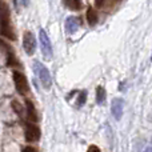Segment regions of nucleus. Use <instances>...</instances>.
Wrapping results in <instances>:
<instances>
[{"label": "nucleus", "instance_id": "f257e3e1", "mask_svg": "<svg viewBox=\"0 0 152 152\" xmlns=\"http://www.w3.org/2000/svg\"><path fill=\"white\" fill-rule=\"evenodd\" d=\"M0 35L10 40H15V31L11 23V15L8 5L3 0H0Z\"/></svg>", "mask_w": 152, "mask_h": 152}, {"label": "nucleus", "instance_id": "f03ea898", "mask_svg": "<svg viewBox=\"0 0 152 152\" xmlns=\"http://www.w3.org/2000/svg\"><path fill=\"white\" fill-rule=\"evenodd\" d=\"M34 71L35 74L39 76L42 86L45 89H50L51 86H52V77H51V74L47 67L43 63H40V61H34Z\"/></svg>", "mask_w": 152, "mask_h": 152}, {"label": "nucleus", "instance_id": "7ed1b4c3", "mask_svg": "<svg viewBox=\"0 0 152 152\" xmlns=\"http://www.w3.org/2000/svg\"><path fill=\"white\" fill-rule=\"evenodd\" d=\"M39 43H40V48H42L43 56L48 60L52 59V45H51V40L48 37L47 32L43 28H40L39 31Z\"/></svg>", "mask_w": 152, "mask_h": 152}, {"label": "nucleus", "instance_id": "20e7f679", "mask_svg": "<svg viewBox=\"0 0 152 152\" xmlns=\"http://www.w3.org/2000/svg\"><path fill=\"white\" fill-rule=\"evenodd\" d=\"M13 84H15L16 91H18L20 95H26L27 92L29 91L27 77L21 74V72H19V71L13 72Z\"/></svg>", "mask_w": 152, "mask_h": 152}, {"label": "nucleus", "instance_id": "39448f33", "mask_svg": "<svg viewBox=\"0 0 152 152\" xmlns=\"http://www.w3.org/2000/svg\"><path fill=\"white\" fill-rule=\"evenodd\" d=\"M23 48L28 56L34 55L35 50H36V39L35 35L31 31H26L23 35Z\"/></svg>", "mask_w": 152, "mask_h": 152}, {"label": "nucleus", "instance_id": "423d86ee", "mask_svg": "<svg viewBox=\"0 0 152 152\" xmlns=\"http://www.w3.org/2000/svg\"><path fill=\"white\" fill-rule=\"evenodd\" d=\"M0 51H3V52L5 53V56H7V66L10 67H13V66H18V60H16V56L15 53H13V50L11 48V45H8L5 42H3L1 39H0Z\"/></svg>", "mask_w": 152, "mask_h": 152}, {"label": "nucleus", "instance_id": "0eeeda50", "mask_svg": "<svg viewBox=\"0 0 152 152\" xmlns=\"http://www.w3.org/2000/svg\"><path fill=\"white\" fill-rule=\"evenodd\" d=\"M26 140L29 143H35L40 139V128L36 126V124H27L26 126Z\"/></svg>", "mask_w": 152, "mask_h": 152}, {"label": "nucleus", "instance_id": "6e6552de", "mask_svg": "<svg viewBox=\"0 0 152 152\" xmlns=\"http://www.w3.org/2000/svg\"><path fill=\"white\" fill-rule=\"evenodd\" d=\"M123 105H124V102L123 99L120 97H115L112 100V104H111V112H112L113 118L116 120H120L121 119V115H123Z\"/></svg>", "mask_w": 152, "mask_h": 152}, {"label": "nucleus", "instance_id": "1a4fd4ad", "mask_svg": "<svg viewBox=\"0 0 152 152\" xmlns=\"http://www.w3.org/2000/svg\"><path fill=\"white\" fill-rule=\"evenodd\" d=\"M26 116L29 121H32V123H37V120H39L36 108H35L34 103H32L31 100H26Z\"/></svg>", "mask_w": 152, "mask_h": 152}, {"label": "nucleus", "instance_id": "9d476101", "mask_svg": "<svg viewBox=\"0 0 152 152\" xmlns=\"http://www.w3.org/2000/svg\"><path fill=\"white\" fill-rule=\"evenodd\" d=\"M79 27H80V21H79V19L76 18V16H69V18H67V20H66L67 34L74 35L75 32L79 29Z\"/></svg>", "mask_w": 152, "mask_h": 152}, {"label": "nucleus", "instance_id": "9b49d317", "mask_svg": "<svg viewBox=\"0 0 152 152\" xmlns=\"http://www.w3.org/2000/svg\"><path fill=\"white\" fill-rule=\"evenodd\" d=\"M97 20H99V15H97L96 10L89 7L88 10H87V21H88V24L91 27H94V26H96Z\"/></svg>", "mask_w": 152, "mask_h": 152}, {"label": "nucleus", "instance_id": "f8f14e48", "mask_svg": "<svg viewBox=\"0 0 152 152\" xmlns=\"http://www.w3.org/2000/svg\"><path fill=\"white\" fill-rule=\"evenodd\" d=\"M64 4L67 5V8L72 11H79L81 8V0H64Z\"/></svg>", "mask_w": 152, "mask_h": 152}, {"label": "nucleus", "instance_id": "ddd939ff", "mask_svg": "<svg viewBox=\"0 0 152 152\" xmlns=\"http://www.w3.org/2000/svg\"><path fill=\"white\" fill-rule=\"evenodd\" d=\"M96 102L97 104H104L105 102V89L103 87H97L96 88Z\"/></svg>", "mask_w": 152, "mask_h": 152}, {"label": "nucleus", "instance_id": "4468645a", "mask_svg": "<svg viewBox=\"0 0 152 152\" xmlns=\"http://www.w3.org/2000/svg\"><path fill=\"white\" fill-rule=\"evenodd\" d=\"M12 108H13V111H15V112L18 113L19 116H20V118L24 115V113H26V112H24L23 105H21L20 103L18 102V100H13V102H12Z\"/></svg>", "mask_w": 152, "mask_h": 152}, {"label": "nucleus", "instance_id": "2eb2a0df", "mask_svg": "<svg viewBox=\"0 0 152 152\" xmlns=\"http://www.w3.org/2000/svg\"><path fill=\"white\" fill-rule=\"evenodd\" d=\"M86 100H87V91H81L80 94H79V97H77V105L79 107H81V105L86 104Z\"/></svg>", "mask_w": 152, "mask_h": 152}, {"label": "nucleus", "instance_id": "dca6fc26", "mask_svg": "<svg viewBox=\"0 0 152 152\" xmlns=\"http://www.w3.org/2000/svg\"><path fill=\"white\" fill-rule=\"evenodd\" d=\"M107 3V0H95V7L96 8H103Z\"/></svg>", "mask_w": 152, "mask_h": 152}, {"label": "nucleus", "instance_id": "f3484780", "mask_svg": "<svg viewBox=\"0 0 152 152\" xmlns=\"http://www.w3.org/2000/svg\"><path fill=\"white\" fill-rule=\"evenodd\" d=\"M87 152H100V148L97 147V145L92 144V145H89V147H88V150H87Z\"/></svg>", "mask_w": 152, "mask_h": 152}, {"label": "nucleus", "instance_id": "a211bd4d", "mask_svg": "<svg viewBox=\"0 0 152 152\" xmlns=\"http://www.w3.org/2000/svg\"><path fill=\"white\" fill-rule=\"evenodd\" d=\"M21 152H37V150L35 147H31V145H28V147L23 148V151Z\"/></svg>", "mask_w": 152, "mask_h": 152}, {"label": "nucleus", "instance_id": "6ab92c4d", "mask_svg": "<svg viewBox=\"0 0 152 152\" xmlns=\"http://www.w3.org/2000/svg\"><path fill=\"white\" fill-rule=\"evenodd\" d=\"M21 3H23V5H24V7H27V5L29 4V0H21Z\"/></svg>", "mask_w": 152, "mask_h": 152}, {"label": "nucleus", "instance_id": "aec40b11", "mask_svg": "<svg viewBox=\"0 0 152 152\" xmlns=\"http://www.w3.org/2000/svg\"><path fill=\"white\" fill-rule=\"evenodd\" d=\"M144 152H152V147H148V148H145V151Z\"/></svg>", "mask_w": 152, "mask_h": 152}, {"label": "nucleus", "instance_id": "412c9836", "mask_svg": "<svg viewBox=\"0 0 152 152\" xmlns=\"http://www.w3.org/2000/svg\"><path fill=\"white\" fill-rule=\"evenodd\" d=\"M151 60H152V56H151Z\"/></svg>", "mask_w": 152, "mask_h": 152}]
</instances>
